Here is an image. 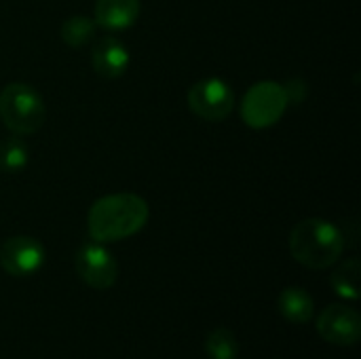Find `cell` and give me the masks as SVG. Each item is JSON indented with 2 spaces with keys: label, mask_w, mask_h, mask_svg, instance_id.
<instances>
[{
  "label": "cell",
  "mask_w": 361,
  "mask_h": 359,
  "mask_svg": "<svg viewBox=\"0 0 361 359\" xmlns=\"http://www.w3.org/2000/svg\"><path fill=\"white\" fill-rule=\"evenodd\" d=\"M360 279H361V264L357 258H349L343 264H338L332 275L330 284L332 290L345 298V300H360Z\"/></svg>",
  "instance_id": "obj_12"
},
{
  "label": "cell",
  "mask_w": 361,
  "mask_h": 359,
  "mask_svg": "<svg viewBox=\"0 0 361 359\" xmlns=\"http://www.w3.org/2000/svg\"><path fill=\"white\" fill-rule=\"evenodd\" d=\"M95 32H97L95 19L87 15H72L61 23V40L72 49H80L89 44L95 38Z\"/></svg>",
  "instance_id": "obj_13"
},
{
  "label": "cell",
  "mask_w": 361,
  "mask_h": 359,
  "mask_svg": "<svg viewBox=\"0 0 361 359\" xmlns=\"http://www.w3.org/2000/svg\"><path fill=\"white\" fill-rule=\"evenodd\" d=\"M142 11L140 0H97L95 2V23L110 32H121L131 28Z\"/></svg>",
  "instance_id": "obj_10"
},
{
  "label": "cell",
  "mask_w": 361,
  "mask_h": 359,
  "mask_svg": "<svg viewBox=\"0 0 361 359\" xmlns=\"http://www.w3.org/2000/svg\"><path fill=\"white\" fill-rule=\"evenodd\" d=\"M345 252V237L341 229L324 218H307L290 233L292 258L313 271L334 267Z\"/></svg>",
  "instance_id": "obj_2"
},
{
  "label": "cell",
  "mask_w": 361,
  "mask_h": 359,
  "mask_svg": "<svg viewBox=\"0 0 361 359\" xmlns=\"http://www.w3.org/2000/svg\"><path fill=\"white\" fill-rule=\"evenodd\" d=\"M30 150L27 144L19 138H6L0 142V171L19 174L27 167Z\"/></svg>",
  "instance_id": "obj_14"
},
{
  "label": "cell",
  "mask_w": 361,
  "mask_h": 359,
  "mask_svg": "<svg viewBox=\"0 0 361 359\" xmlns=\"http://www.w3.org/2000/svg\"><path fill=\"white\" fill-rule=\"evenodd\" d=\"M288 106L283 85L275 80H260L245 91L241 99V118L252 129H267L281 121Z\"/></svg>",
  "instance_id": "obj_4"
},
{
  "label": "cell",
  "mask_w": 361,
  "mask_h": 359,
  "mask_svg": "<svg viewBox=\"0 0 361 359\" xmlns=\"http://www.w3.org/2000/svg\"><path fill=\"white\" fill-rule=\"evenodd\" d=\"M76 275L93 290H108L118 279V262L99 241H89L74 256Z\"/></svg>",
  "instance_id": "obj_6"
},
{
  "label": "cell",
  "mask_w": 361,
  "mask_h": 359,
  "mask_svg": "<svg viewBox=\"0 0 361 359\" xmlns=\"http://www.w3.org/2000/svg\"><path fill=\"white\" fill-rule=\"evenodd\" d=\"M188 108L203 121L220 123L235 108V93L231 85L218 76L203 78L188 89Z\"/></svg>",
  "instance_id": "obj_5"
},
{
  "label": "cell",
  "mask_w": 361,
  "mask_h": 359,
  "mask_svg": "<svg viewBox=\"0 0 361 359\" xmlns=\"http://www.w3.org/2000/svg\"><path fill=\"white\" fill-rule=\"evenodd\" d=\"M277 309L292 324H307L315 315V303L302 288H286L277 298Z\"/></svg>",
  "instance_id": "obj_11"
},
{
  "label": "cell",
  "mask_w": 361,
  "mask_h": 359,
  "mask_svg": "<svg viewBox=\"0 0 361 359\" xmlns=\"http://www.w3.org/2000/svg\"><path fill=\"white\" fill-rule=\"evenodd\" d=\"M205 351L212 359H237L239 343L231 330L218 328L209 332V336L205 339Z\"/></svg>",
  "instance_id": "obj_15"
},
{
  "label": "cell",
  "mask_w": 361,
  "mask_h": 359,
  "mask_svg": "<svg viewBox=\"0 0 361 359\" xmlns=\"http://www.w3.org/2000/svg\"><path fill=\"white\" fill-rule=\"evenodd\" d=\"M91 66L104 78H118L129 68V49L118 38L104 36L91 49Z\"/></svg>",
  "instance_id": "obj_9"
},
{
  "label": "cell",
  "mask_w": 361,
  "mask_h": 359,
  "mask_svg": "<svg viewBox=\"0 0 361 359\" xmlns=\"http://www.w3.org/2000/svg\"><path fill=\"white\" fill-rule=\"evenodd\" d=\"M146 199L133 193H114L97 199L87 216V229L93 241L112 243L140 233L148 222Z\"/></svg>",
  "instance_id": "obj_1"
},
{
  "label": "cell",
  "mask_w": 361,
  "mask_h": 359,
  "mask_svg": "<svg viewBox=\"0 0 361 359\" xmlns=\"http://www.w3.org/2000/svg\"><path fill=\"white\" fill-rule=\"evenodd\" d=\"M44 264V248L27 235H17L0 245V267L11 277H30Z\"/></svg>",
  "instance_id": "obj_8"
},
{
  "label": "cell",
  "mask_w": 361,
  "mask_h": 359,
  "mask_svg": "<svg viewBox=\"0 0 361 359\" xmlns=\"http://www.w3.org/2000/svg\"><path fill=\"white\" fill-rule=\"evenodd\" d=\"M319 336L336 347H353L361 339L360 313L349 305H330L317 317Z\"/></svg>",
  "instance_id": "obj_7"
},
{
  "label": "cell",
  "mask_w": 361,
  "mask_h": 359,
  "mask_svg": "<svg viewBox=\"0 0 361 359\" xmlns=\"http://www.w3.org/2000/svg\"><path fill=\"white\" fill-rule=\"evenodd\" d=\"M283 89H286V95H288V104H294V106L302 104L307 93H309V87H307V83L302 78H290L283 85Z\"/></svg>",
  "instance_id": "obj_16"
},
{
  "label": "cell",
  "mask_w": 361,
  "mask_h": 359,
  "mask_svg": "<svg viewBox=\"0 0 361 359\" xmlns=\"http://www.w3.org/2000/svg\"><path fill=\"white\" fill-rule=\"evenodd\" d=\"M42 95L27 83H8L0 91V118L15 135H32L44 125Z\"/></svg>",
  "instance_id": "obj_3"
}]
</instances>
